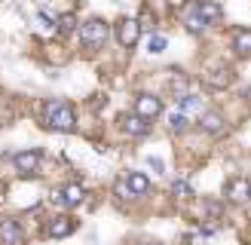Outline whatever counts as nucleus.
<instances>
[{
    "label": "nucleus",
    "instance_id": "obj_1",
    "mask_svg": "<svg viewBox=\"0 0 251 245\" xmlns=\"http://www.w3.org/2000/svg\"><path fill=\"white\" fill-rule=\"evenodd\" d=\"M43 114H46V122H49L55 132H71V129H74V110H71L65 101H46Z\"/></svg>",
    "mask_w": 251,
    "mask_h": 245
},
{
    "label": "nucleus",
    "instance_id": "obj_2",
    "mask_svg": "<svg viewBox=\"0 0 251 245\" xmlns=\"http://www.w3.org/2000/svg\"><path fill=\"white\" fill-rule=\"evenodd\" d=\"M80 40L86 49H98V46H104L107 40V22L101 19H89V22H83L80 24Z\"/></svg>",
    "mask_w": 251,
    "mask_h": 245
},
{
    "label": "nucleus",
    "instance_id": "obj_3",
    "mask_svg": "<svg viewBox=\"0 0 251 245\" xmlns=\"http://www.w3.org/2000/svg\"><path fill=\"white\" fill-rule=\"evenodd\" d=\"M159 110H162L159 98H153V95H138L135 98V114L141 117V120H153Z\"/></svg>",
    "mask_w": 251,
    "mask_h": 245
},
{
    "label": "nucleus",
    "instance_id": "obj_4",
    "mask_svg": "<svg viewBox=\"0 0 251 245\" xmlns=\"http://www.w3.org/2000/svg\"><path fill=\"white\" fill-rule=\"evenodd\" d=\"M138 37H141V22L138 19H123L120 22V43L129 49V46L138 43Z\"/></svg>",
    "mask_w": 251,
    "mask_h": 245
},
{
    "label": "nucleus",
    "instance_id": "obj_5",
    "mask_svg": "<svg viewBox=\"0 0 251 245\" xmlns=\"http://www.w3.org/2000/svg\"><path fill=\"white\" fill-rule=\"evenodd\" d=\"M40 159H43L40 150H25V153L16 156V169L22 172V175H34L37 166H40Z\"/></svg>",
    "mask_w": 251,
    "mask_h": 245
},
{
    "label": "nucleus",
    "instance_id": "obj_6",
    "mask_svg": "<svg viewBox=\"0 0 251 245\" xmlns=\"http://www.w3.org/2000/svg\"><path fill=\"white\" fill-rule=\"evenodd\" d=\"M55 202L58 205H80L83 202V187L80 184H68V187L55 190Z\"/></svg>",
    "mask_w": 251,
    "mask_h": 245
},
{
    "label": "nucleus",
    "instance_id": "obj_7",
    "mask_svg": "<svg viewBox=\"0 0 251 245\" xmlns=\"http://www.w3.org/2000/svg\"><path fill=\"white\" fill-rule=\"evenodd\" d=\"M227 196H230V202H248V199H251V181H245V178L230 181Z\"/></svg>",
    "mask_w": 251,
    "mask_h": 245
},
{
    "label": "nucleus",
    "instance_id": "obj_8",
    "mask_svg": "<svg viewBox=\"0 0 251 245\" xmlns=\"http://www.w3.org/2000/svg\"><path fill=\"white\" fill-rule=\"evenodd\" d=\"M199 126H202V132H211V135H221L224 129V117L218 114V110H205L202 117H199Z\"/></svg>",
    "mask_w": 251,
    "mask_h": 245
},
{
    "label": "nucleus",
    "instance_id": "obj_9",
    "mask_svg": "<svg viewBox=\"0 0 251 245\" xmlns=\"http://www.w3.org/2000/svg\"><path fill=\"white\" fill-rule=\"evenodd\" d=\"M0 242L3 245H19L22 242V227L16 220H0Z\"/></svg>",
    "mask_w": 251,
    "mask_h": 245
},
{
    "label": "nucleus",
    "instance_id": "obj_10",
    "mask_svg": "<svg viewBox=\"0 0 251 245\" xmlns=\"http://www.w3.org/2000/svg\"><path fill=\"white\" fill-rule=\"evenodd\" d=\"M126 190H129L132 196H141V193H147V190H150V181L141 175V172H132L129 181H126Z\"/></svg>",
    "mask_w": 251,
    "mask_h": 245
},
{
    "label": "nucleus",
    "instance_id": "obj_11",
    "mask_svg": "<svg viewBox=\"0 0 251 245\" xmlns=\"http://www.w3.org/2000/svg\"><path fill=\"white\" fill-rule=\"evenodd\" d=\"M123 129L138 138V135H147V122L138 117V114H126V117H123Z\"/></svg>",
    "mask_w": 251,
    "mask_h": 245
},
{
    "label": "nucleus",
    "instance_id": "obj_12",
    "mask_svg": "<svg viewBox=\"0 0 251 245\" xmlns=\"http://www.w3.org/2000/svg\"><path fill=\"white\" fill-rule=\"evenodd\" d=\"M233 46H236V52H239L242 58H248V55H251V28L236 31V37H233Z\"/></svg>",
    "mask_w": 251,
    "mask_h": 245
},
{
    "label": "nucleus",
    "instance_id": "obj_13",
    "mask_svg": "<svg viewBox=\"0 0 251 245\" xmlns=\"http://www.w3.org/2000/svg\"><path fill=\"white\" fill-rule=\"evenodd\" d=\"M184 28L190 31V34H199V31L205 28V19L199 16V9H196V6H190V9H187V16H184Z\"/></svg>",
    "mask_w": 251,
    "mask_h": 245
},
{
    "label": "nucleus",
    "instance_id": "obj_14",
    "mask_svg": "<svg viewBox=\"0 0 251 245\" xmlns=\"http://www.w3.org/2000/svg\"><path fill=\"white\" fill-rule=\"evenodd\" d=\"M71 230H74V218H55L52 224H49V236L61 239V236H68Z\"/></svg>",
    "mask_w": 251,
    "mask_h": 245
},
{
    "label": "nucleus",
    "instance_id": "obj_15",
    "mask_svg": "<svg viewBox=\"0 0 251 245\" xmlns=\"http://www.w3.org/2000/svg\"><path fill=\"white\" fill-rule=\"evenodd\" d=\"M230 83H233V74H230L227 68H221L218 77H205V86H208V89H224V86H230Z\"/></svg>",
    "mask_w": 251,
    "mask_h": 245
},
{
    "label": "nucleus",
    "instance_id": "obj_16",
    "mask_svg": "<svg viewBox=\"0 0 251 245\" xmlns=\"http://www.w3.org/2000/svg\"><path fill=\"white\" fill-rule=\"evenodd\" d=\"M196 9H199V16L205 19V24H211L215 19H221V6L218 3H196Z\"/></svg>",
    "mask_w": 251,
    "mask_h": 245
},
{
    "label": "nucleus",
    "instance_id": "obj_17",
    "mask_svg": "<svg viewBox=\"0 0 251 245\" xmlns=\"http://www.w3.org/2000/svg\"><path fill=\"white\" fill-rule=\"evenodd\" d=\"M172 193L178 196V199H187V196H193V187H190L187 181H175V184H172Z\"/></svg>",
    "mask_w": 251,
    "mask_h": 245
},
{
    "label": "nucleus",
    "instance_id": "obj_18",
    "mask_svg": "<svg viewBox=\"0 0 251 245\" xmlns=\"http://www.w3.org/2000/svg\"><path fill=\"white\" fill-rule=\"evenodd\" d=\"M147 49H150V52H162V49H166V37H162V34H153V37H150V43H147Z\"/></svg>",
    "mask_w": 251,
    "mask_h": 245
},
{
    "label": "nucleus",
    "instance_id": "obj_19",
    "mask_svg": "<svg viewBox=\"0 0 251 245\" xmlns=\"http://www.w3.org/2000/svg\"><path fill=\"white\" fill-rule=\"evenodd\" d=\"M199 107V98L196 95H184L181 98V114H190V110H196Z\"/></svg>",
    "mask_w": 251,
    "mask_h": 245
},
{
    "label": "nucleus",
    "instance_id": "obj_20",
    "mask_svg": "<svg viewBox=\"0 0 251 245\" xmlns=\"http://www.w3.org/2000/svg\"><path fill=\"white\" fill-rule=\"evenodd\" d=\"M169 122H172V129H175V132H181V129L187 126V117H184V114H175Z\"/></svg>",
    "mask_w": 251,
    "mask_h": 245
},
{
    "label": "nucleus",
    "instance_id": "obj_21",
    "mask_svg": "<svg viewBox=\"0 0 251 245\" xmlns=\"http://www.w3.org/2000/svg\"><path fill=\"white\" fill-rule=\"evenodd\" d=\"M58 28H61V31H71V28H74V16H61V19H58Z\"/></svg>",
    "mask_w": 251,
    "mask_h": 245
},
{
    "label": "nucleus",
    "instance_id": "obj_22",
    "mask_svg": "<svg viewBox=\"0 0 251 245\" xmlns=\"http://www.w3.org/2000/svg\"><path fill=\"white\" fill-rule=\"evenodd\" d=\"M40 28H43L46 34H49V31L55 28V24H52V19H49V16H43V12H40Z\"/></svg>",
    "mask_w": 251,
    "mask_h": 245
},
{
    "label": "nucleus",
    "instance_id": "obj_23",
    "mask_svg": "<svg viewBox=\"0 0 251 245\" xmlns=\"http://www.w3.org/2000/svg\"><path fill=\"white\" fill-rule=\"evenodd\" d=\"M245 95H248V98H251V89H248V92H245Z\"/></svg>",
    "mask_w": 251,
    "mask_h": 245
}]
</instances>
